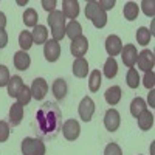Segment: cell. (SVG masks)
<instances>
[{
    "label": "cell",
    "mask_w": 155,
    "mask_h": 155,
    "mask_svg": "<svg viewBox=\"0 0 155 155\" xmlns=\"http://www.w3.org/2000/svg\"><path fill=\"white\" fill-rule=\"evenodd\" d=\"M37 19H39V14L33 8L25 9V12H23V23H25V27L34 28L36 25H37Z\"/></svg>",
    "instance_id": "26"
},
{
    "label": "cell",
    "mask_w": 155,
    "mask_h": 155,
    "mask_svg": "<svg viewBox=\"0 0 155 155\" xmlns=\"http://www.w3.org/2000/svg\"><path fill=\"white\" fill-rule=\"evenodd\" d=\"M137 58H138V53H137V47L132 45V44H127L123 47L121 50V59H123V64L129 68H134L135 64H137Z\"/></svg>",
    "instance_id": "8"
},
{
    "label": "cell",
    "mask_w": 155,
    "mask_h": 155,
    "mask_svg": "<svg viewBox=\"0 0 155 155\" xmlns=\"http://www.w3.org/2000/svg\"><path fill=\"white\" fill-rule=\"evenodd\" d=\"M9 79H11L9 70L5 65H0V87H6L8 82H9Z\"/></svg>",
    "instance_id": "35"
},
{
    "label": "cell",
    "mask_w": 155,
    "mask_h": 155,
    "mask_svg": "<svg viewBox=\"0 0 155 155\" xmlns=\"http://www.w3.org/2000/svg\"><path fill=\"white\" fill-rule=\"evenodd\" d=\"M101 71L99 70H93L88 76V88L90 92H98L101 87Z\"/></svg>",
    "instance_id": "28"
},
{
    "label": "cell",
    "mask_w": 155,
    "mask_h": 155,
    "mask_svg": "<svg viewBox=\"0 0 155 155\" xmlns=\"http://www.w3.org/2000/svg\"><path fill=\"white\" fill-rule=\"evenodd\" d=\"M120 123H121V116H120V112L116 109H109L104 115V126L107 130L110 132H115L116 129L120 127Z\"/></svg>",
    "instance_id": "12"
},
{
    "label": "cell",
    "mask_w": 155,
    "mask_h": 155,
    "mask_svg": "<svg viewBox=\"0 0 155 155\" xmlns=\"http://www.w3.org/2000/svg\"><path fill=\"white\" fill-rule=\"evenodd\" d=\"M147 109V106H146V101L143 99V98H135V99H132V102H130V113H132V116L134 118H137V116L141 113V112H144Z\"/></svg>",
    "instance_id": "25"
},
{
    "label": "cell",
    "mask_w": 155,
    "mask_h": 155,
    "mask_svg": "<svg viewBox=\"0 0 155 155\" xmlns=\"http://www.w3.org/2000/svg\"><path fill=\"white\" fill-rule=\"evenodd\" d=\"M31 64V59H30V54L27 53V51H17V53H14V67L20 71H25L28 70Z\"/></svg>",
    "instance_id": "15"
},
{
    "label": "cell",
    "mask_w": 155,
    "mask_h": 155,
    "mask_svg": "<svg viewBox=\"0 0 155 155\" xmlns=\"http://www.w3.org/2000/svg\"><path fill=\"white\" fill-rule=\"evenodd\" d=\"M141 8H143V12L147 17H153V14H155V2L153 0H143L141 2Z\"/></svg>",
    "instance_id": "33"
},
{
    "label": "cell",
    "mask_w": 155,
    "mask_h": 155,
    "mask_svg": "<svg viewBox=\"0 0 155 155\" xmlns=\"http://www.w3.org/2000/svg\"><path fill=\"white\" fill-rule=\"evenodd\" d=\"M5 27H6V16L0 11V30H5Z\"/></svg>",
    "instance_id": "41"
},
{
    "label": "cell",
    "mask_w": 155,
    "mask_h": 155,
    "mask_svg": "<svg viewBox=\"0 0 155 155\" xmlns=\"http://www.w3.org/2000/svg\"><path fill=\"white\" fill-rule=\"evenodd\" d=\"M62 134H64V137H65V140H68V141L78 140V137H79V134H81L79 123H78L76 120H67L62 124Z\"/></svg>",
    "instance_id": "7"
},
{
    "label": "cell",
    "mask_w": 155,
    "mask_h": 155,
    "mask_svg": "<svg viewBox=\"0 0 155 155\" xmlns=\"http://www.w3.org/2000/svg\"><path fill=\"white\" fill-rule=\"evenodd\" d=\"M67 82H65V79H62V78H58V79L53 82V85H51V92H53V95H54V98L58 99V101H61V99H64L65 98V95H67Z\"/></svg>",
    "instance_id": "16"
},
{
    "label": "cell",
    "mask_w": 155,
    "mask_h": 155,
    "mask_svg": "<svg viewBox=\"0 0 155 155\" xmlns=\"http://www.w3.org/2000/svg\"><path fill=\"white\" fill-rule=\"evenodd\" d=\"M65 36H68L71 41L76 37L82 36V27L78 20H70L68 25H65Z\"/></svg>",
    "instance_id": "24"
},
{
    "label": "cell",
    "mask_w": 155,
    "mask_h": 155,
    "mask_svg": "<svg viewBox=\"0 0 155 155\" xmlns=\"http://www.w3.org/2000/svg\"><path fill=\"white\" fill-rule=\"evenodd\" d=\"M150 39H152V34H150V31L146 27H141V28L137 30V42L140 45H143V47L147 45L150 42Z\"/></svg>",
    "instance_id": "30"
},
{
    "label": "cell",
    "mask_w": 155,
    "mask_h": 155,
    "mask_svg": "<svg viewBox=\"0 0 155 155\" xmlns=\"http://www.w3.org/2000/svg\"><path fill=\"white\" fill-rule=\"evenodd\" d=\"M23 81H22V78L20 76H12L11 79H9V82H8V95L12 98H17V95L20 93V90L23 88Z\"/></svg>",
    "instance_id": "20"
},
{
    "label": "cell",
    "mask_w": 155,
    "mask_h": 155,
    "mask_svg": "<svg viewBox=\"0 0 155 155\" xmlns=\"http://www.w3.org/2000/svg\"><path fill=\"white\" fill-rule=\"evenodd\" d=\"M143 84H144V87L146 88H153V85H155V74H153V71L150 70V71H144V79H143Z\"/></svg>",
    "instance_id": "36"
},
{
    "label": "cell",
    "mask_w": 155,
    "mask_h": 155,
    "mask_svg": "<svg viewBox=\"0 0 155 155\" xmlns=\"http://www.w3.org/2000/svg\"><path fill=\"white\" fill-rule=\"evenodd\" d=\"M30 90H31V96L36 101H42L45 98V95L48 93V82L44 78H36L30 87Z\"/></svg>",
    "instance_id": "5"
},
{
    "label": "cell",
    "mask_w": 155,
    "mask_h": 155,
    "mask_svg": "<svg viewBox=\"0 0 155 155\" xmlns=\"http://www.w3.org/2000/svg\"><path fill=\"white\" fill-rule=\"evenodd\" d=\"M85 17L92 20V23L95 25L96 28H104L107 25V12L98 5V2H93V0L87 2Z\"/></svg>",
    "instance_id": "3"
},
{
    "label": "cell",
    "mask_w": 155,
    "mask_h": 155,
    "mask_svg": "<svg viewBox=\"0 0 155 155\" xmlns=\"http://www.w3.org/2000/svg\"><path fill=\"white\" fill-rule=\"evenodd\" d=\"M47 147L39 138H25L22 141L23 155H45Z\"/></svg>",
    "instance_id": "4"
},
{
    "label": "cell",
    "mask_w": 155,
    "mask_h": 155,
    "mask_svg": "<svg viewBox=\"0 0 155 155\" xmlns=\"http://www.w3.org/2000/svg\"><path fill=\"white\" fill-rule=\"evenodd\" d=\"M33 36H31V31H22L19 34V45L22 48V51H27L33 47Z\"/></svg>",
    "instance_id": "29"
},
{
    "label": "cell",
    "mask_w": 155,
    "mask_h": 155,
    "mask_svg": "<svg viewBox=\"0 0 155 155\" xmlns=\"http://www.w3.org/2000/svg\"><path fill=\"white\" fill-rule=\"evenodd\" d=\"M62 14L67 19L74 20L79 14V3L76 0H64L62 2Z\"/></svg>",
    "instance_id": "14"
},
{
    "label": "cell",
    "mask_w": 155,
    "mask_h": 155,
    "mask_svg": "<svg viewBox=\"0 0 155 155\" xmlns=\"http://www.w3.org/2000/svg\"><path fill=\"white\" fill-rule=\"evenodd\" d=\"M9 124L6 121H0V143H3V141H6L9 138Z\"/></svg>",
    "instance_id": "34"
},
{
    "label": "cell",
    "mask_w": 155,
    "mask_h": 155,
    "mask_svg": "<svg viewBox=\"0 0 155 155\" xmlns=\"http://www.w3.org/2000/svg\"><path fill=\"white\" fill-rule=\"evenodd\" d=\"M104 98L107 101V104L110 106H116L121 99V88L118 85H113V87H109L104 93Z\"/></svg>",
    "instance_id": "22"
},
{
    "label": "cell",
    "mask_w": 155,
    "mask_h": 155,
    "mask_svg": "<svg viewBox=\"0 0 155 155\" xmlns=\"http://www.w3.org/2000/svg\"><path fill=\"white\" fill-rule=\"evenodd\" d=\"M153 93H155V92L152 90V92H150V99H149V101H150V106H152V107H153Z\"/></svg>",
    "instance_id": "42"
},
{
    "label": "cell",
    "mask_w": 155,
    "mask_h": 155,
    "mask_svg": "<svg viewBox=\"0 0 155 155\" xmlns=\"http://www.w3.org/2000/svg\"><path fill=\"white\" fill-rule=\"evenodd\" d=\"M48 25L51 28V36H53V41L59 42L65 37V16L62 14V11H51L48 14Z\"/></svg>",
    "instance_id": "2"
},
{
    "label": "cell",
    "mask_w": 155,
    "mask_h": 155,
    "mask_svg": "<svg viewBox=\"0 0 155 155\" xmlns=\"http://www.w3.org/2000/svg\"><path fill=\"white\" fill-rule=\"evenodd\" d=\"M8 44V33L5 30H0V48H5Z\"/></svg>",
    "instance_id": "40"
},
{
    "label": "cell",
    "mask_w": 155,
    "mask_h": 155,
    "mask_svg": "<svg viewBox=\"0 0 155 155\" xmlns=\"http://www.w3.org/2000/svg\"><path fill=\"white\" fill-rule=\"evenodd\" d=\"M126 82L130 88H137L140 85V74L135 68H129V71L126 74Z\"/></svg>",
    "instance_id": "31"
},
{
    "label": "cell",
    "mask_w": 155,
    "mask_h": 155,
    "mask_svg": "<svg viewBox=\"0 0 155 155\" xmlns=\"http://www.w3.org/2000/svg\"><path fill=\"white\" fill-rule=\"evenodd\" d=\"M23 120V106H20L19 102L12 104L9 109V124L11 126H19Z\"/></svg>",
    "instance_id": "17"
},
{
    "label": "cell",
    "mask_w": 155,
    "mask_h": 155,
    "mask_svg": "<svg viewBox=\"0 0 155 155\" xmlns=\"http://www.w3.org/2000/svg\"><path fill=\"white\" fill-rule=\"evenodd\" d=\"M123 50V42L118 36L115 34H110L107 39H106V51L109 58H115L116 54H120Z\"/></svg>",
    "instance_id": "13"
},
{
    "label": "cell",
    "mask_w": 155,
    "mask_h": 155,
    "mask_svg": "<svg viewBox=\"0 0 155 155\" xmlns=\"http://www.w3.org/2000/svg\"><path fill=\"white\" fill-rule=\"evenodd\" d=\"M44 54H45V59L48 62H56L61 56V44L56 42V41H47L44 44Z\"/></svg>",
    "instance_id": "10"
},
{
    "label": "cell",
    "mask_w": 155,
    "mask_h": 155,
    "mask_svg": "<svg viewBox=\"0 0 155 155\" xmlns=\"http://www.w3.org/2000/svg\"><path fill=\"white\" fill-rule=\"evenodd\" d=\"M104 155H123V150H121V147L116 143H110V144L106 146Z\"/></svg>",
    "instance_id": "37"
},
{
    "label": "cell",
    "mask_w": 155,
    "mask_h": 155,
    "mask_svg": "<svg viewBox=\"0 0 155 155\" xmlns=\"http://www.w3.org/2000/svg\"><path fill=\"white\" fill-rule=\"evenodd\" d=\"M36 123L39 134L44 138H53L61 130L62 112L56 102H45L36 113Z\"/></svg>",
    "instance_id": "1"
},
{
    "label": "cell",
    "mask_w": 155,
    "mask_h": 155,
    "mask_svg": "<svg viewBox=\"0 0 155 155\" xmlns=\"http://www.w3.org/2000/svg\"><path fill=\"white\" fill-rule=\"evenodd\" d=\"M31 90H30V87H27V85H23V88L20 90V93L17 95V102L20 106H28L30 104V101H31Z\"/></svg>",
    "instance_id": "32"
},
{
    "label": "cell",
    "mask_w": 155,
    "mask_h": 155,
    "mask_svg": "<svg viewBox=\"0 0 155 155\" xmlns=\"http://www.w3.org/2000/svg\"><path fill=\"white\" fill-rule=\"evenodd\" d=\"M88 73V62L84 58H76L73 62V74L76 78H85Z\"/></svg>",
    "instance_id": "19"
},
{
    "label": "cell",
    "mask_w": 155,
    "mask_h": 155,
    "mask_svg": "<svg viewBox=\"0 0 155 155\" xmlns=\"http://www.w3.org/2000/svg\"><path fill=\"white\" fill-rule=\"evenodd\" d=\"M116 73H118V64H116L115 58H107L104 64V76L112 79V78L116 76Z\"/></svg>",
    "instance_id": "27"
},
{
    "label": "cell",
    "mask_w": 155,
    "mask_h": 155,
    "mask_svg": "<svg viewBox=\"0 0 155 155\" xmlns=\"http://www.w3.org/2000/svg\"><path fill=\"white\" fill-rule=\"evenodd\" d=\"M31 36H33V42L37 45H42L48 41V31L44 25H36L31 31Z\"/></svg>",
    "instance_id": "18"
},
{
    "label": "cell",
    "mask_w": 155,
    "mask_h": 155,
    "mask_svg": "<svg viewBox=\"0 0 155 155\" xmlns=\"http://www.w3.org/2000/svg\"><path fill=\"white\" fill-rule=\"evenodd\" d=\"M78 112H79V116H81V120L88 123V121H92V116L95 113V102L92 98H82V101L79 102V109H78Z\"/></svg>",
    "instance_id": "6"
},
{
    "label": "cell",
    "mask_w": 155,
    "mask_h": 155,
    "mask_svg": "<svg viewBox=\"0 0 155 155\" xmlns=\"http://www.w3.org/2000/svg\"><path fill=\"white\" fill-rule=\"evenodd\" d=\"M138 12H140V6L135 3V2H127L123 8V14H124V19L132 22L138 17Z\"/></svg>",
    "instance_id": "23"
},
{
    "label": "cell",
    "mask_w": 155,
    "mask_h": 155,
    "mask_svg": "<svg viewBox=\"0 0 155 155\" xmlns=\"http://www.w3.org/2000/svg\"><path fill=\"white\" fill-rule=\"evenodd\" d=\"M54 6H56V2L54 0H42V8L48 12L54 11Z\"/></svg>",
    "instance_id": "39"
},
{
    "label": "cell",
    "mask_w": 155,
    "mask_h": 155,
    "mask_svg": "<svg viewBox=\"0 0 155 155\" xmlns=\"http://www.w3.org/2000/svg\"><path fill=\"white\" fill-rule=\"evenodd\" d=\"M153 62H155V58H153V53L150 50H143L138 53V58H137V64L140 70L143 71H150L152 67H153Z\"/></svg>",
    "instance_id": "11"
},
{
    "label": "cell",
    "mask_w": 155,
    "mask_h": 155,
    "mask_svg": "<svg viewBox=\"0 0 155 155\" xmlns=\"http://www.w3.org/2000/svg\"><path fill=\"white\" fill-rule=\"evenodd\" d=\"M137 118H138V127L141 129V130H149V129H152V126H153V115L147 109L144 112H141Z\"/></svg>",
    "instance_id": "21"
},
{
    "label": "cell",
    "mask_w": 155,
    "mask_h": 155,
    "mask_svg": "<svg viewBox=\"0 0 155 155\" xmlns=\"http://www.w3.org/2000/svg\"><path fill=\"white\" fill-rule=\"evenodd\" d=\"M87 50H88V41H87L85 36H79V37L73 39L71 44H70V51L76 58H84Z\"/></svg>",
    "instance_id": "9"
},
{
    "label": "cell",
    "mask_w": 155,
    "mask_h": 155,
    "mask_svg": "<svg viewBox=\"0 0 155 155\" xmlns=\"http://www.w3.org/2000/svg\"><path fill=\"white\" fill-rule=\"evenodd\" d=\"M98 5L104 9V11H107V9H112V8L115 6V0H99Z\"/></svg>",
    "instance_id": "38"
}]
</instances>
